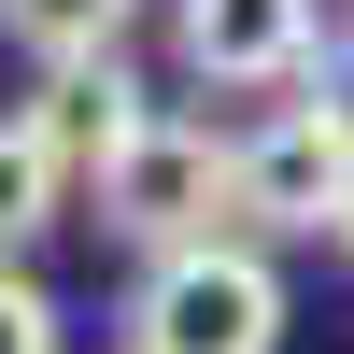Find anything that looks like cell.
<instances>
[{"label":"cell","mask_w":354,"mask_h":354,"mask_svg":"<svg viewBox=\"0 0 354 354\" xmlns=\"http://www.w3.org/2000/svg\"><path fill=\"white\" fill-rule=\"evenodd\" d=\"M340 255H354V198H340Z\"/></svg>","instance_id":"10"},{"label":"cell","mask_w":354,"mask_h":354,"mask_svg":"<svg viewBox=\"0 0 354 354\" xmlns=\"http://www.w3.org/2000/svg\"><path fill=\"white\" fill-rule=\"evenodd\" d=\"M312 113H326V128L354 142V28H340V43H326V57H312Z\"/></svg>","instance_id":"9"},{"label":"cell","mask_w":354,"mask_h":354,"mask_svg":"<svg viewBox=\"0 0 354 354\" xmlns=\"http://www.w3.org/2000/svg\"><path fill=\"white\" fill-rule=\"evenodd\" d=\"M128 15H142V0H0V28H15V43L43 57L57 85H71V71H100V57L128 43Z\"/></svg>","instance_id":"7"},{"label":"cell","mask_w":354,"mask_h":354,"mask_svg":"<svg viewBox=\"0 0 354 354\" xmlns=\"http://www.w3.org/2000/svg\"><path fill=\"white\" fill-rule=\"evenodd\" d=\"M185 71L198 85H312V0H185Z\"/></svg>","instance_id":"4"},{"label":"cell","mask_w":354,"mask_h":354,"mask_svg":"<svg viewBox=\"0 0 354 354\" xmlns=\"http://www.w3.org/2000/svg\"><path fill=\"white\" fill-rule=\"evenodd\" d=\"M0 354H57V298L28 270H0Z\"/></svg>","instance_id":"8"},{"label":"cell","mask_w":354,"mask_h":354,"mask_svg":"<svg viewBox=\"0 0 354 354\" xmlns=\"http://www.w3.org/2000/svg\"><path fill=\"white\" fill-rule=\"evenodd\" d=\"M340 198H354V142L312 100H283L270 128L241 142V198H227V213L270 227V241H312V227H340Z\"/></svg>","instance_id":"3"},{"label":"cell","mask_w":354,"mask_h":354,"mask_svg":"<svg viewBox=\"0 0 354 354\" xmlns=\"http://www.w3.org/2000/svg\"><path fill=\"white\" fill-rule=\"evenodd\" d=\"M43 113H57V142H71V170H113V156H128L142 128H156V100H142V85L113 71V57H100V71H71V85H57Z\"/></svg>","instance_id":"6"},{"label":"cell","mask_w":354,"mask_h":354,"mask_svg":"<svg viewBox=\"0 0 354 354\" xmlns=\"http://www.w3.org/2000/svg\"><path fill=\"white\" fill-rule=\"evenodd\" d=\"M227 198H241V142L185 128V113H156V128H142L128 156L100 170V227H128V241H156V255L213 241V213H227Z\"/></svg>","instance_id":"2"},{"label":"cell","mask_w":354,"mask_h":354,"mask_svg":"<svg viewBox=\"0 0 354 354\" xmlns=\"http://www.w3.org/2000/svg\"><path fill=\"white\" fill-rule=\"evenodd\" d=\"M57 198H71V142H57V113L28 100V113H0V270L57 227Z\"/></svg>","instance_id":"5"},{"label":"cell","mask_w":354,"mask_h":354,"mask_svg":"<svg viewBox=\"0 0 354 354\" xmlns=\"http://www.w3.org/2000/svg\"><path fill=\"white\" fill-rule=\"evenodd\" d=\"M128 354H283V270L255 241H185L142 270Z\"/></svg>","instance_id":"1"}]
</instances>
